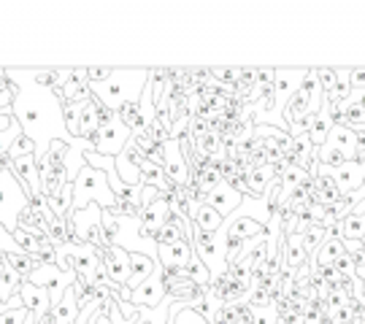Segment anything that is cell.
<instances>
[{"label":"cell","mask_w":365,"mask_h":324,"mask_svg":"<svg viewBox=\"0 0 365 324\" xmlns=\"http://www.w3.org/2000/svg\"><path fill=\"white\" fill-rule=\"evenodd\" d=\"M165 179L170 187H187L190 184V168H187V160L182 155V143L168 141L165 143Z\"/></svg>","instance_id":"9c48e42d"},{"label":"cell","mask_w":365,"mask_h":324,"mask_svg":"<svg viewBox=\"0 0 365 324\" xmlns=\"http://www.w3.org/2000/svg\"><path fill=\"white\" fill-rule=\"evenodd\" d=\"M27 203H30V192L25 184H19L11 168H0V227L14 233L16 216Z\"/></svg>","instance_id":"277c9868"},{"label":"cell","mask_w":365,"mask_h":324,"mask_svg":"<svg viewBox=\"0 0 365 324\" xmlns=\"http://www.w3.org/2000/svg\"><path fill=\"white\" fill-rule=\"evenodd\" d=\"M168 324H209L203 316L187 305H173L168 311Z\"/></svg>","instance_id":"f546056e"},{"label":"cell","mask_w":365,"mask_h":324,"mask_svg":"<svg viewBox=\"0 0 365 324\" xmlns=\"http://www.w3.org/2000/svg\"><path fill=\"white\" fill-rule=\"evenodd\" d=\"M306 259H309V254H306V249H303V235L289 233L287 238H284V268L298 271Z\"/></svg>","instance_id":"ffe728a7"},{"label":"cell","mask_w":365,"mask_h":324,"mask_svg":"<svg viewBox=\"0 0 365 324\" xmlns=\"http://www.w3.org/2000/svg\"><path fill=\"white\" fill-rule=\"evenodd\" d=\"M114 170H117L119 182L128 184V187H133V189H138L141 187V170L133 165L128 157L119 152L117 157H114Z\"/></svg>","instance_id":"83f0119b"},{"label":"cell","mask_w":365,"mask_h":324,"mask_svg":"<svg viewBox=\"0 0 365 324\" xmlns=\"http://www.w3.org/2000/svg\"><path fill=\"white\" fill-rule=\"evenodd\" d=\"M22 155H36V146H33V141L30 138H25V135H19L16 141L11 143V149H9V160H16V157Z\"/></svg>","instance_id":"836d02e7"},{"label":"cell","mask_w":365,"mask_h":324,"mask_svg":"<svg viewBox=\"0 0 365 324\" xmlns=\"http://www.w3.org/2000/svg\"><path fill=\"white\" fill-rule=\"evenodd\" d=\"M19 284H22V278L3 265V268H0V300H3V303H9V300L16 295Z\"/></svg>","instance_id":"f1b7e54d"},{"label":"cell","mask_w":365,"mask_h":324,"mask_svg":"<svg viewBox=\"0 0 365 324\" xmlns=\"http://www.w3.org/2000/svg\"><path fill=\"white\" fill-rule=\"evenodd\" d=\"M157 265H160V262H157ZM165 300H168V289L163 286L157 271L152 273L138 289H133V295H130V303L135 308H157V305L165 303Z\"/></svg>","instance_id":"30bf717a"},{"label":"cell","mask_w":365,"mask_h":324,"mask_svg":"<svg viewBox=\"0 0 365 324\" xmlns=\"http://www.w3.org/2000/svg\"><path fill=\"white\" fill-rule=\"evenodd\" d=\"M192 227H195L197 233L217 235L225 227V216L217 208H211L209 203H197L195 211H192Z\"/></svg>","instance_id":"2e32d148"},{"label":"cell","mask_w":365,"mask_h":324,"mask_svg":"<svg viewBox=\"0 0 365 324\" xmlns=\"http://www.w3.org/2000/svg\"><path fill=\"white\" fill-rule=\"evenodd\" d=\"M63 122L71 138H78V125H81V103L63 105Z\"/></svg>","instance_id":"1f68e13d"},{"label":"cell","mask_w":365,"mask_h":324,"mask_svg":"<svg viewBox=\"0 0 365 324\" xmlns=\"http://www.w3.org/2000/svg\"><path fill=\"white\" fill-rule=\"evenodd\" d=\"M325 143L336 146V149H339V152H344V155H346V160L352 162V160H354V143H357V130H352V127H333Z\"/></svg>","instance_id":"44dd1931"},{"label":"cell","mask_w":365,"mask_h":324,"mask_svg":"<svg viewBox=\"0 0 365 324\" xmlns=\"http://www.w3.org/2000/svg\"><path fill=\"white\" fill-rule=\"evenodd\" d=\"M22 135V127H19V122L14 119L11 127L0 130V155H9V149H11V143L16 141Z\"/></svg>","instance_id":"d6a6232c"},{"label":"cell","mask_w":365,"mask_h":324,"mask_svg":"<svg viewBox=\"0 0 365 324\" xmlns=\"http://www.w3.org/2000/svg\"><path fill=\"white\" fill-rule=\"evenodd\" d=\"M90 203L101 208H114L117 206V197L111 192V187L106 182V173L92 165H84L81 173L73 182V211H81Z\"/></svg>","instance_id":"3957f363"},{"label":"cell","mask_w":365,"mask_h":324,"mask_svg":"<svg viewBox=\"0 0 365 324\" xmlns=\"http://www.w3.org/2000/svg\"><path fill=\"white\" fill-rule=\"evenodd\" d=\"M179 241H190L187 233H184V219L170 216V219L163 224V230L157 233L155 244L157 246H173V244H179Z\"/></svg>","instance_id":"603a6c76"},{"label":"cell","mask_w":365,"mask_h":324,"mask_svg":"<svg viewBox=\"0 0 365 324\" xmlns=\"http://www.w3.org/2000/svg\"><path fill=\"white\" fill-rule=\"evenodd\" d=\"M357 165H365V127L357 130V143H354V160Z\"/></svg>","instance_id":"60d3db41"},{"label":"cell","mask_w":365,"mask_h":324,"mask_svg":"<svg viewBox=\"0 0 365 324\" xmlns=\"http://www.w3.org/2000/svg\"><path fill=\"white\" fill-rule=\"evenodd\" d=\"M225 235H230V238H241V241H257V238H265V224L257 219H252V216H244V214H238L235 211V216H230V221H225Z\"/></svg>","instance_id":"5bb4252c"},{"label":"cell","mask_w":365,"mask_h":324,"mask_svg":"<svg viewBox=\"0 0 365 324\" xmlns=\"http://www.w3.org/2000/svg\"><path fill=\"white\" fill-rule=\"evenodd\" d=\"M363 165H357V162H346L341 170H336L333 176H336V184H339L341 192H357L360 187H363Z\"/></svg>","instance_id":"d6986e66"},{"label":"cell","mask_w":365,"mask_h":324,"mask_svg":"<svg viewBox=\"0 0 365 324\" xmlns=\"http://www.w3.org/2000/svg\"><path fill=\"white\" fill-rule=\"evenodd\" d=\"M11 238H14V244L19 246V251L22 254H27V257H36L38 254V235H33V233H27V230H14L11 233Z\"/></svg>","instance_id":"4dcf8cb0"},{"label":"cell","mask_w":365,"mask_h":324,"mask_svg":"<svg viewBox=\"0 0 365 324\" xmlns=\"http://www.w3.org/2000/svg\"><path fill=\"white\" fill-rule=\"evenodd\" d=\"M317 78H319V90H322V95H325V92H330L333 87H336L339 70H336V68H319V70H317Z\"/></svg>","instance_id":"e575fe53"},{"label":"cell","mask_w":365,"mask_h":324,"mask_svg":"<svg viewBox=\"0 0 365 324\" xmlns=\"http://www.w3.org/2000/svg\"><path fill=\"white\" fill-rule=\"evenodd\" d=\"M101 262L108 271L111 281L122 289L128 284V273H130V251H125L122 246H108L106 251H101Z\"/></svg>","instance_id":"8fae6325"},{"label":"cell","mask_w":365,"mask_h":324,"mask_svg":"<svg viewBox=\"0 0 365 324\" xmlns=\"http://www.w3.org/2000/svg\"><path fill=\"white\" fill-rule=\"evenodd\" d=\"M30 319V313L25 308H6L0 311V324H25Z\"/></svg>","instance_id":"d590c367"},{"label":"cell","mask_w":365,"mask_h":324,"mask_svg":"<svg viewBox=\"0 0 365 324\" xmlns=\"http://www.w3.org/2000/svg\"><path fill=\"white\" fill-rule=\"evenodd\" d=\"M155 271H157V259L146 257V254H130V273H128V284L122 286V289H130V292L138 289Z\"/></svg>","instance_id":"e0dca14e"},{"label":"cell","mask_w":365,"mask_h":324,"mask_svg":"<svg viewBox=\"0 0 365 324\" xmlns=\"http://www.w3.org/2000/svg\"><path fill=\"white\" fill-rule=\"evenodd\" d=\"M168 219H170V206H168V197L163 194L157 203L141 208V214H138V235L144 241H155L157 233L163 230V224Z\"/></svg>","instance_id":"ba28073f"},{"label":"cell","mask_w":365,"mask_h":324,"mask_svg":"<svg viewBox=\"0 0 365 324\" xmlns=\"http://www.w3.org/2000/svg\"><path fill=\"white\" fill-rule=\"evenodd\" d=\"M344 254H346L344 241H339V238H330V241H325L322 246L314 251L312 268H319V265H333V262H336V259H341Z\"/></svg>","instance_id":"d4e9b609"},{"label":"cell","mask_w":365,"mask_h":324,"mask_svg":"<svg viewBox=\"0 0 365 324\" xmlns=\"http://www.w3.org/2000/svg\"><path fill=\"white\" fill-rule=\"evenodd\" d=\"M0 311H6V303H3V300H0Z\"/></svg>","instance_id":"7bdbcfd3"},{"label":"cell","mask_w":365,"mask_h":324,"mask_svg":"<svg viewBox=\"0 0 365 324\" xmlns=\"http://www.w3.org/2000/svg\"><path fill=\"white\" fill-rule=\"evenodd\" d=\"M303 76H306V68L303 70H287V68H282V70H276V81H274V92H276V108L282 111L287 100L300 90V84H303Z\"/></svg>","instance_id":"4fadbf2b"},{"label":"cell","mask_w":365,"mask_h":324,"mask_svg":"<svg viewBox=\"0 0 365 324\" xmlns=\"http://www.w3.org/2000/svg\"><path fill=\"white\" fill-rule=\"evenodd\" d=\"M16 298L22 303V308H25L33 319H41L43 313L52 311V303H49V295L38 289L36 284H30V281H22L19 289H16Z\"/></svg>","instance_id":"7c38bea8"},{"label":"cell","mask_w":365,"mask_h":324,"mask_svg":"<svg viewBox=\"0 0 365 324\" xmlns=\"http://www.w3.org/2000/svg\"><path fill=\"white\" fill-rule=\"evenodd\" d=\"M52 316L57 324H76L78 319V305H76V295H73V286L68 289L63 300L52 308Z\"/></svg>","instance_id":"cb8c5ba5"},{"label":"cell","mask_w":365,"mask_h":324,"mask_svg":"<svg viewBox=\"0 0 365 324\" xmlns=\"http://www.w3.org/2000/svg\"><path fill=\"white\" fill-rule=\"evenodd\" d=\"M333 268H336V273H339L341 278H357L354 265H352V257H349V254H344L341 259H336V262H333Z\"/></svg>","instance_id":"f35d334b"},{"label":"cell","mask_w":365,"mask_h":324,"mask_svg":"<svg viewBox=\"0 0 365 324\" xmlns=\"http://www.w3.org/2000/svg\"><path fill=\"white\" fill-rule=\"evenodd\" d=\"M36 324H57V322H54L52 311H49V313H43V316H41V319H36Z\"/></svg>","instance_id":"b9f144b4"},{"label":"cell","mask_w":365,"mask_h":324,"mask_svg":"<svg viewBox=\"0 0 365 324\" xmlns=\"http://www.w3.org/2000/svg\"><path fill=\"white\" fill-rule=\"evenodd\" d=\"M330 130H333V125H330V119H327L325 111H319V114H314V122L312 127L306 130V135H309V141H312L314 152L317 149H322L327 141V135H330Z\"/></svg>","instance_id":"4316f807"},{"label":"cell","mask_w":365,"mask_h":324,"mask_svg":"<svg viewBox=\"0 0 365 324\" xmlns=\"http://www.w3.org/2000/svg\"><path fill=\"white\" fill-rule=\"evenodd\" d=\"M3 265H6L9 271L16 273L22 281H27V278H30V273L36 271L41 262H38V257H27V254H22V251H16V254H6Z\"/></svg>","instance_id":"484cf974"},{"label":"cell","mask_w":365,"mask_h":324,"mask_svg":"<svg viewBox=\"0 0 365 324\" xmlns=\"http://www.w3.org/2000/svg\"><path fill=\"white\" fill-rule=\"evenodd\" d=\"M152 324H160V322H152Z\"/></svg>","instance_id":"f6af8a7d"},{"label":"cell","mask_w":365,"mask_h":324,"mask_svg":"<svg viewBox=\"0 0 365 324\" xmlns=\"http://www.w3.org/2000/svg\"><path fill=\"white\" fill-rule=\"evenodd\" d=\"M363 298H365V278H363Z\"/></svg>","instance_id":"ee69618b"},{"label":"cell","mask_w":365,"mask_h":324,"mask_svg":"<svg viewBox=\"0 0 365 324\" xmlns=\"http://www.w3.org/2000/svg\"><path fill=\"white\" fill-rule=\"evenodd\" d=\"M192 257V241H179L173 246H157V259L160 265H176L184 268Z\"/></svg>","instance_id":"ac0fdd59"},{"label":"cell","mask_w":365,"mask_h":324,"mask_svg":"<svg viewBox=\"0 0 365 324\" xmlns=\"http://www.w3.org/2000/svg\"><path fill=\"white\" fill-rule=\"evenodd\" d=\"M30 284H36L38 289H43L46 295H49V303H52V308L63 300V295H66L68 289L73 286V276H66V273L60 271L57 265H43L41 262L36 271L30 273V278H27Z\"/></svg>","instance_id":"8992f818"},{"label":"cell","mask_w":365,"mask_h":324,"mask_svg":"<svg viewBox=\"0 0 365 324\" xmlns=\"http://www.w3.org/2000/svg\"><path fill=\"white\" fill-rule=\"evenodd\" d=\"M206 203H209L211 208H217L222 216H230V214H235V211L241 208L244 194L235 192L233 187L225 182V184H220L217 189H211V192L206 194Z\"/></svg>","instance_id":"9a60e30c"},{"label":"cell","mask_w":365,"mask_h":324,"mask_svg":"<svg viewBox=\"0 0 365 324\" xmlns=\"http://www.w3.org/2000/svg\"><path fill=\"white\" fill-rule=\"evenodd\" d=\"M349 87L354 92H365V68H349Z\"/></svg>","instance_id":"ab89813d"},{"label":"cell","mask_w":365,"mask_h":324,"mask_svg":"<svg viewBox=\"0 0 365 324\" xmlns=\"http://www.w3.org/2000/svg\"><path fill=\"white\" fill-rule=\"evenodd\" d=\"M163 197V192L157 189V187H149V184H141V189H138V206L146 208L152 206V203H157Z\"/></svg>","instance_id":"8d00e7d4"},{"label":"cell","mask_w":365,"mask_h":324,"mask_svg":"<svg viewBox=\"0 0 365 324\" xmlns=\"http://www.w3.org/2000/svg\"><path fill=\"white\" fill-rule=\"evenodd\" d=\"M146 78H149V70H117L108 81L103 84H92V98L101 105H106L108 111H119L125 103L130 100H138L141 92L146 87Z\"/></svg>","instance_id":"7a4b0ae2"},{"label":"cell","mask_w":365,"mask_h":324,"mask_svg":"<svg viewBox=\"0 0 365 324\" xmlns=\"http://www.w3.org/2000/svg\"><path fill=\"white\" fill-rule=\"evenodd\" d=\"M46 203H49V211H52L54 216L68 219V216H71V211H73V184H66L60 192L49 194V197H46Z\"/></svg>","instance_id":"7402d4cb"},{"label":"cell","mask_w":365,"mask_h":324,"mask_svg":"<svg viewBox=\"0 0 365 324\" xmlns=\"http://www.w3.org/2000/svg\"><path fill=\"white\" fill-rule=\"evenodd\" d=\"M11 114L22 127V135L36 146V160H43L52 141H71L63 122V103L52 90L43 87H19L14 98Z\"/></svg>","instance_id":"6da1fadb"},{"label":"cell","mask_w":365,"mask_h":324,"mask_svg":"<svg viewBox=\"0 0 365 324\" xmlns=\"http://www.w3.org/2000/svg\"><path fill=\"white\" fill-rule=\"evenodd\" d=\"M133 138V132L122 122H119V117H114L108 125H103V127L98 130V143H95V152L98 155H106V157H117L125 146H128V141Z\"/></svg>","instance_id":"52a82bcc"},{"label":"cell","mask_w":365,"mask_h":324,"mask_svg":"<svg viewBox=\"0 0 365 324\" xmlns=\"http://www.w3.org/2000/svg\"><path fill=\"white\" fill-rule=\"evenodd\" d=\"M111 73H114V68H98V65H90L87 68V81L92 84H103V81H108L111 78Z\"/></svg>","instance_id":"74e56055"},{"label":"cell","mask_w":365,"mask_h":324,"mask_svg":"<svg viewBox=\"0 0 365 324\" xmlns=\"http://www.w3.org/2000/svg\"><path fill=\"white\" fill-rule=\"evenodd\" d=\"M71 224H73V235H76V244H87V246L106 251L108 241L101 227V206L90 203L81 211H71Z\"/></svg>","instance_id":"5b68a950"}]
</instances>
